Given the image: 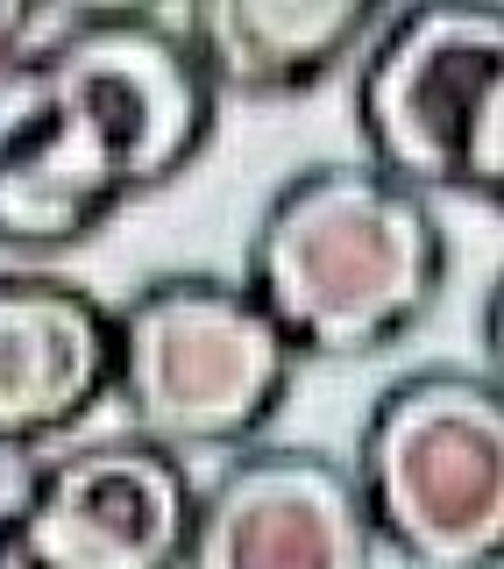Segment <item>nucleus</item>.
<instances>
[{
    "mask_svg": "<svg viewBox=\"0 0 504 569\" xmlns=\"http://www.w3.org/2000/svg\"><path fill=\"white\" fill-rule=\"evenodd\" d=\"M178 569H376V533L334 456L249 449L192 498Z\"/></svg>",
    "mask_w": 504,
    "mask_h": 569,
    "instance_id": "0eeeda50",
    "label": "nucleus"
},
{
    "mask_svg": "<svg viewBox=\"0 0 504 569\" xmlns=\"http://www.w3.org/2000/svg\"><path fill=\"white\" fill-rule=\"evenodd\" d=\"M355 129L370 171L412 192L504 186V14L497 8H405L376 29L355 71Z\"/></svg>",
    "mask_w": 504,
    "mask_h": 569,
    "instance_id": "39448f33",
    "label": "nucleus"
},
{
    "mask_svg": "<svg viewBox=\"0 0 504 569\" xmlns=\"http://www.w3.org/2000/svg\"><path fill=\"white\" fill-rule=\"evenodd\" d=\"M79 8H22V0H0V79H8L14 64H29L36 50L50 43Z\"/></svg>",
    "mask_w": 504,
    "mask_h": 569,
    "instance_id": "9d476101",
    "label": "nucleus"
},
{
    "mask_svg": "<svg viewBox=\"0 0 504 569\" xmlns=\"http://www.w3.org/2000/svg\"><path fill=\"white\" fill-rule=\"evenodd\" d=\"M185 50L213 93L284 100L376 36L370 0H200L185 14Z\"/></svg>",
    "mask_w": 504,
    "mask_h": 569,
    "instance_id": "1a4fd4ad",
    "label": "nucleus"
},
{
    "mask_svg": "<svg viewBox=\"0 0 504 569\" xmlns=\"http://www.w3.org/2000/svg\"><path fill=\"white\" fill-rule=\"evenodd\" d=\"M447 242L426 192L370 164L284 178L242 249V292L292 356H370L434 307Z\"/></svg>",
    "mask_w": 504,
    "mask_h": 569,
    "instance_id": "f03ea898",
    "label": "nucleus"
},
{
    "mask_svg": "<svg viewBox=\"0 0 504 569\" xmlns=\"http://www.w3.org/2000/svg\"><path fill=\"white\" fill-rule=\"evenodd\" d=\"M0 569H36V562L22 556V548H14V541H8V533H0Z\"/></svg>",
    "mask_w": 504,
    "mask_h": 569,
    "instance_id": "f8f14e48",
    "label": "nucleus"
},
{
    "mask_svg": "<svg viewBox=\"0 0 504 569\" xmlns=\"http://www.w3.org/2000/svg\"><path fill=\"white\" fill-rule=\"evenodd\" d=\"M192 477L142 435L79 441L29 462L8 541L36 569H178L192 533Z\"/></svg>",
    "mask_w": 504,
    "mask_h": 569,
    "instance_id": "423d86ee",
    "label": "nucleus"
},
{
    "mask_svg": "<svg viewBox=\"0 0 504 569\" xmlns=\"http://www.w3.org/2000/svg\"><path fill=\"white\" fill-rule=\"evenodd\" d=\"M292 349L242 284L206 271L150 278L114 313V391L157 449H235L278 413Z\"/></svg>",
    "mask_w": 504,
    "mask_h": 569,
    "instance_id": "20e7f679",
    "label": "nucleus"
},
{
    "mask_svg": "<svg viewBox=\"0 0 504 569\" xmlns=\"http://www.w3.org/2000/svg\"><path fill=\"white\" fill-rule=\"evenodd\" d=\"M370 533L412 569H497L504 556V399L476 370H412L370 406L355 449Z\"/></svg>",
    "mask_w": 504,
    "mask_h": 569,
    "instance_id": "7ed1b4c3",
    "label": "nucleus"
},
{
    "mask_svg": "<svg viewBox=\"0 0 504 569\" xmlns=\"http://www.w3.org/2000/svg\"><path fill=\"white\" fill-rule=\"evenodd\" d=\"M213 136V86L157 14L71 22L0 79V249H71Z\"/></svg>",
    "mask_w": 504,
    "mask_h": 569,
    "instance_id": "f257e3e1",
    "label": "nucleus"
},
{
    "mask_svg": "<svg viewBox=\"0 0 504 569\" xmlns=\"http://www.w3.org/2000/svg\"><path fill=\"white\" fill-rule=\"evenodd\" d=\"M114 391V313L85 284L0 271V449L79 427Z\"/></svg>",
    "mask_w": 504,
    "mask_h": 569,
    "instance_id": "6e6552de",
    "label": "nucleus"
},
{
    "mask_svg": "<svg viewBox=\"0 0 504 569\" xmlns=\"http://www.w3.org/2000/svg\"><path fill=\"white\" fill-rule=\"evenodd\" d=\"M22 477H29V456H14V449H0V527H8V512H14V498H22Z\"/></svg>",
    "mask_w": 504,
    "mask_h": 569,
    "instance_id": "9b49d317",
    "label": "nucleus"
}]
</instances>
